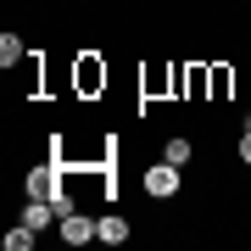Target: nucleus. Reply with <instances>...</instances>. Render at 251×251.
I'll use <instances>...</instances> for the list:
<instances>
[{
  "label": "nucleus",
  "instance_id": "obj_1",
  "mask_svg": "<svg viewBox=\"0 0 251 251\" xmlns=\"http://www.w3.org/2000/svg\"><path fill=\"white\" fill-rule=\"evenodd\" d=\"M56 234H62L67 246H90V240H100V224H95V218H84V212H67L62 224H56Z\"/></svg>",
  "mask_w": 251,
  "mask_h": 251
},
{
  "label": "nucleus",
  "instance_id": "obj_2",
  "mask_svg": "<svg viewBox=\"0 0 251 251\" xmlns=\"http://www.w3.org/2000/svg\"><path fill=\"white\" fill-rule=\"evenodd\" d=\"M145 190H151V196H173V190H179V168H173V162L145 168Z\"/></svg>",
  "mask_w": 251,
  "mask_h": 251
},
{
  "label": "nucleus",
  "instance_id": "obj_3",
  "mask_svg": "<svg viewBox=\"0 0 251 251\" xmlns=\"http://www.w3.org/2000/svg\"><path fill=\"white\" fill-rule=\"evenodd\" d=\"M23 224H28V229H50V224H62V212H56L45 196H28V206H23Z\"/></svg>",
  "mask_w": 251,
  "mask_h": 251
},
{
  "label": "nucleus",
  "instance_id": "obj_4",
  "mask_svg": "<svg viewBox=\"0 0 251 251\" xmlns=\"http://www.w3.org/2000/svg\"><path fill=\"white\" fill-rule=\"evenodd\" d=\"M23 184H28V196H45V201H50L56 190H62V173H56V162H45V168H34Z\"/></svg>",
  "mask_w": 251,
  "mask_h": 251
},
{
  "label": "nucleus",
  "instance_id": "obj_5",
  "mask_svg": "<svg viewBox=\"0 0 251 251\" xmlns=\"http://www.w3.org/2000/svg\"><path fill=\"white\" fill-rule=\"evenodd\" d=\"M34 234H39V229L17 224V229H6V234H0V246H6V251H28V246H34Z\"/></svg>",
  "mask_w": 251,
  "mask_h": 251
},
{
  "label": "nucleus",
  "instance_id": "obj_6",
  "mask_svg": "<svg viewBox=\"0 0 251 251\" xmlns=\"http://www.w3.org/2000/svg\"><path fill=\"white\" fill-rule=\"evenodd\" d=\"M23 56H28V50H23V39H17V34H0V67H17Z\"/></svg>",
  "mask_w": 251,
  "mask_h": 251
},
{
  "label": "nucleus",
  "instance_id": "obj_7",
  "mask_svg": "<svg viewBox=\"0 0 251 251\" xmlns=\"http://www.w3.org/2000/svg\"><path fill=\"white\" fill-rule=\"evenodd\" d=\"M128 240V224L123 218H100V246H123Z\"/></svg>",
  "mask_w": 251,
  "mask_h": 251
},
{
  "label": "nucleus",
  "instance_id": "obj_8",
  "mask_svg": "<svg viewBox=\"0 0 251 251\" xmlns=\"http://www.w3.org/2000/svg\"><path fill=\"white\" fill-rule=\"evenodd\" d=\"M162 162L184 168V162H190V140H168V145H162Z\"/></svg>",
  "mask_w": 251,
  "mask_h": 251
},
{
  "label": "nucleus",
  "instance_id": "obj_9",
  "mask_svg": "<svg viewBox=\"0 0 251 251\" xmlns=\"http://www.w3.org/2000/svg\"><path fill=\"white\" fill-rule=\"evenodd\" d=\"M95 84H106V73H100L95 62H84V90H95Z\"/></svg>",
  "mask_w": 251,
  "mask_h": 251
},
{
  "label": "nucleus",
  "instance_id": "obj_10",
  "mask_svg": "<svg viewBox=\"0 0 251 251\" xmlns=\"http://www.w3.org/2000/svg\"><path fill=\"white\" fill-rule=\"evenodd\" d=\"M240 162H246V168H251V134L240 140Z\"/></svg>",
  "mask_w": 251,
  "mask_h": 251
},
{
  "label": "nucleus",
  "instance_id": "obj_11",
  "mask_svg": "<svg viewBox=\"0 0 251 251\" xmlns=\"http://www.w3.org/2000/svg\"><path fill=\"white\" fill-rule=\"evenodd\" d=\"M246 134H251V117H246Z\"/></svg>",
  "mask_w": 251,
  "mask_h": 251
}]
</instances>
